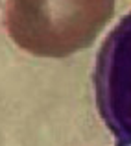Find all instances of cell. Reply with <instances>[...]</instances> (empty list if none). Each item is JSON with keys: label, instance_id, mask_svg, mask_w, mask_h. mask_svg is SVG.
<instances>
[{"label": "cell", "instance_id": "obj_2", "mask_svg": "<svg viewBox=\"0 0 131 146\" xmlns=\"http://www.w3.org/2000/svg\"><path fill=\"white\" fill-rule=\"evenodd\" d=\"M92 76L102 120L118 143L131 146V11L103 39Z\"/></svg>", "mask_w": 131, "mask_h": 146}, {"label": "cell", "instance_id": "obj_1", "mask_svg": "<svg viewBox=\"0 0 131 146\" xmlns=\"http://www.w3.org/2000/svg\"><path fill=\"white\" fill-rule=\"evenodd\" d=\"M116 0H6L9 39L35 57L72 56L96 41L114 13Z\"/></svg>", "mask_w": 131, "mask_h": 146}]
</instances>
